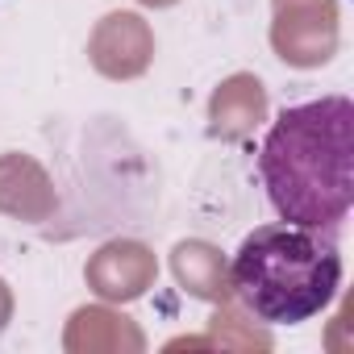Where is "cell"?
Segmentation results:
<instances>
[{
	"mask_svg": "<svg viewBox=\"0 0 354 354\" xmlns=\"http://www.w3.org/2000/svg\"><path fill=\"white\" fill-rule=\"evenodd\" d=\"M234 296L263 325H300L329 308L342 283V250L333 230L296 221L259 225L242 238L230 267Z\"/></svg>",
	"mask_w": 354,
	"mask_h": 354,
	"instance_id": "cell-2",
	"label": "cell"
},
{
	"mask_svg": "<svg viewBox=\"0 0 354 354\" xmlns=\"http://www.w3.org/2000/svg\"><path fill=\"white\" fill-rule=\"evenodd\" d=\"M259 175L279 221L337 230L354 205V104L321 96L283 109L263 138Z\"/></svg>",
	"mask_w": 354,
	"mask_h": 354,
	"instance_id": "cell-1",
	"label": "cell"
}]
</instances>
